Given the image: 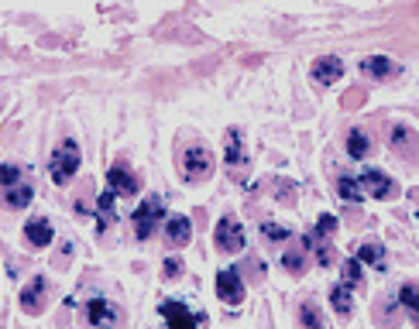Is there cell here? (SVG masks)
<instances>
[{"label":"cell","mask_w":419,"mask_h":329,"mask_svg":"<svg viewBox=\"0 0 419 329\" xmlns=\"http://www.w3.org/2000/svg\"><path fill=\"white\" fill-rule=\"evenodd\" d=\"M162 216H165L162 196H148L145 203L134 209V237H138V240H152L158 223H162Z\"/></svg>","instance_id":"cell-1"},{"label":"cell","mask_w":419,"mask_h":329,"mask_svg":"<svg viewBox=\"0 0 419 329\" xmlns=\"http://www.w3.org/2000/svg\"><path fill=\"white\" fill-rule=\"evenodd\" d=\"M79 168V144L73 141V137H66L59 148H55L52 154V165H49V172H52V182L55 185H66L69 178L76 175Z\"/></svg>","instance_id":"cell-2"},{"label":"cell","mask_w":419,"mask_h":329,"mask_svg":"<svg viewBox=\"0 0 419 329\" xmlns=\"http://www.w3.org/2000/svg\"><path fill=\"white\" fill-rule=\"evenodd\" d=\"M334 230H337V216L323 213L316 230L306 237L310 251H316V264H320V268H330V264H334V251H330V233H334Z\"/></svg>","instance_id":"cell-3"},{"label":"cell","mask_w":419,"mask_h":329,"mask_svg":"<svg viewBox=\"0 0 419 329\" xmlns=\"http://www.w3.org/2000/svg\"><path fill=\"white\" fill-rule=\"evenodd\" d=\"M213 175V154L210 148L203 144H193V148H186L183 151V178L189 185H196V182H207Z\"/></svg>","instance_id":"cell-4"},{"label":"cell","mask_w":419,"mask_h":329,"mask_svg":"<svg viewBox=\"0 0 419 329\" xmlns=\"http://www.w3.org/2000/svg\"><path fill=\"white\" fill-rule=\"evenodd\" d=\"M224 161H227V175L234 182L248 178V154H244V134L241 130H227V148H224Z\"/></svg>","instance_id":"cell-5"},{"label":"cell","mask_w":419,"mask_h":329,"mask_svg":"<svg viewBox=\"0 0 419 329\" xmlns=\"http://www.w3.org/2000/svg\"><path fill=\"white\" fill-rule=\"evenodd\" d=\"M83 316H86V323L93 329H117L121 326V312H117V305L110 302V299H90L86 309H83Z\"/></svg>","instance_id":"cell-6"},{"label":"cell","mask_w":419,"mask_h":329,"mask_svg":"<svg viewBox=\"0 0 419 329\" xmlns=\"http://www.w3.org/2000/svg\"><path fill=\"white\" fill-rule=\"evenodd\" d=\"M217 251H224V254L244 251V230H241V223H237L234 216H224L217 223Z\"/></svg>","instance_id":"cell-7"},{"label":"cell","mask_w":419,"mask_h":329,"mask_svg":"<svg viewBox=\"0 0 419 329\" xmlns=\"http://www.w3.org/2000/svg\"><path fill=\"white\" fill-rule=\"evenodd\" d=\"M217 295H220L227 305L244 302V281H241V271H237V268H224V271H217Z\"/></svg>","instance_id":"cell-8"},{"label":"cell","mask_w":419,"mask_h":329,"mask_svg":"<svg viewBox=\"0 0 419 329\" xmlns=\"http://www.w3.org/2000/svg\"><path fill=\"white\" fill-rule=\"evenodd\" d=\"M358 189H365L368 196H375V199H392L395 192H399V185L385 172H378V168H368L365 175H361V182H358Z\"/></svg>","instance_id":"cell-9"},{"label":"cell","mask_w":419,"mask_h":329,"mask_svg":"<svg viewBox=\"0 0 419 329\" xmlns=\"http://www.w3.org/2000/svg\"><path fill=\"white\" fill-rule=\"evenodd\" d=\"M162 316H165L169 329H196L200 323H203V316L189 312V305L186 302H162Z\"/></svg>","instance_id":"cell-10"},{"label":"cell","mask_w":419,"mask_h":329,"mask_svg":"<svg viewBox=\"0 0 419 329\" xmlns=\"http://www.w3.org/2000/svg\"><path fill=\"white\" fill-rule=\"evenodd\" d=\"M45 299H49V281L42 278H31L25 292H21V309H25L28 316H38V312H45Z\"/></svg>","instance_id":"cell-11"},{"label":"cell","mask_w":419,"mask_h":329,"mask_svg":"<svg viewBox=\"0 0 419 329\" xmlns=\"http://www.w3.org/2000/svg\"><path fill=\"white\" fill-rule=\"evenodd\" d=\"M107 182H110V192H114V196H138V192H141V182H138L121 161L107 172Z\"/></svg>","instance_id":"cell-12"},{"label":"cell","mask_w":419,"mask_h":329,"mask_svg":"<svg viewBox=\"0 0 419 329\" xmlns=\"http://www.w3.org/2000/svg\"><path fill=\"white\" fill-rule=\"evenodd\" d=\"M341 76H344V62L337 55H323V58L313 62V82H320V86H330Z\"/></svg>","instance_id":"cell-13"},{"label":"cell","mask_w":419,"mask_h":329,"mask_svg":"<svg viewBox=\"0 0 419 329\" xmlns=\"http://www.w3.org/2000/svg\"><path fill=\"white\" fill-rule=\"evenodd\" d=\"M361 73L371 79H392V76H399V62L385 58V55H371V58L361 62Z\"/></svg>","instance_id":"cell-14"},{"label":"cell","mask_w":419,"mask_h":329,"mask_svg":"<svg viewBox=\"0 0 419 329\" xmlns=\"http://www.w3.org/2000/svg\"><path fill=\"white\" fill-rule=\"evenodd\" d=\"M306 264H310V244H306V240L296 244V247H286V254H282V268H286L289 275H303Z\"/></svg>","instance_id":"cell-15"},{"label":"cell","mask_w":419,"mask_h":329,"mask_svg":"<svg viewBox=\"0 0 419 329\" xmlns=\"http://www.w3.org/2000/svg\"><path fill=\"white\" fill-rule=\"evenodd\" d=\"M25 240L31 244V247H49L52 244V223L49 220H28L25 223Z\"/></svg>","instance_id":"cell-16"},{"label":"cell","mask_w":419,"mask_h":329,"mask_svg":"<svg viewBox=\"0 0 419 329\" xmlns=\"http://www.w3.org/2000/svg\"><path fill=\"white\" fill-rule=\"evenodd\" d=\"M189 237H193L189 220H186V216H172V220H169V227H165V244H169V247H186V244H189Z\"/></svg>","instance_id":"cell-17"},{"label":"cell","mask_w":419,"mask_h":329,"mask_svg":"<svg viewBox=\"0 0 419 329\" xmlns=\"http://www.w3.org/2000/svg\"><path fill=\"white\" fill-rule=\"evenodd\" d=\"M0 199H4V206H7V209H25V206L35 199V189H31L28 182H18V185H7Z\"/></svg>","instance_id":"cell-18"},{"label":"cell","mask_w":419,"mask_h":329,"mask_svg":"<svg viewBox=\"0 0 419 329\" xmlns=\"http://www.w3.org/2000/svg\"><path fill=\"white\" fill-rule=\"evenodd\" d=\"M389 144H392V151L399 154H406L409 161H413V144H416V137H413V127H395L392 130V137H389Z\"/></svg>","instance_id":"cell-19"},{"label":"cell","mask_w":419,"mask_h":329,"mask_svg":"<svg viewBox=\"0 0 419 329\" xmlns=\"http://www.w3.org/2000/svg\"><path fill=\"white\" fill-rule=\"evenodd\" d=\"M358 264H375V268H385V247L378 244V240H368L358 247V257H354Z\"/></svg>","instance_id":"cell-20"},{"label":"cell","mask_w":419,"mask_h":329,"mask_svg":"<svg viewBox=\"0 0 419 329\" xmlns=\"http://www.w3.org/2000/svg\"><path fill=\"white\" fill-rule=\"evenodd\" d=\"M93 220H97V230H100V233L117 220V216H114V192H104V196L97 199V216H93Z\"/></svg>","instance_id":"cell-21"},{"label":"cell","mask_w":419,"mask_h":329,"mask_svg":"<svg viewBox=\"0 0 419 329\" xmlns=\"http://www.w3.org/2000/svg\"><path fill=\"white\" fill-rule=\"evenodd\" d=\"M347 154L358 158V161L371 154V137H368L365 130H351V134H347Z\"/></svg>","instance_id":"cell-22"},{"label":"cell","mask_w":419,"mask_h":329,"mask_svg":"<svg viewBox=\"0 0 419 329\" xmlns=\"http://www.w3.org/2000/svg\"><path fill=\"white\" fill-rule=\"evenodd\" d=\"M299 323H303V329H327V323H323V312H320L310 299H306V302H299Z\"/></svg>","instance_id":"cell-23"},{"label":"cell","mask_w":419,"mask_h":329,"mask_svg":"<svg viewBox=\"0 0 419 329\" xmlns=\"http://www.w3.org/2000/svg\"><path fill=\"white\" fill-rule=\"evenodd\" d=\"M330 302H334V312H337L341 319H347V316H351V288H347V285H337V288L330 292Z\"/></svg>","instance_id":"cell-24"},{"label":"cell","mask_w":419,"mask_h":329,"mask_svg":"<svg viewBox=\"0 0 419 329\" xmlns=\"http://www.w3.org/2000/svg\"><path fill=\"white\" fill-rule=\"evenodd\" d=\"M337 196H341L344 203H351V206H358L361 203V189H358V182L354 178H347V175H341V182H337Z\"/></svg>","instance_id":"cell-25"},{"label":"cell","mask_w":419,"mask_h":329,"mask_svg":"<svg viewBox=\"0 0 419 329\" xmlns=\"http://www.w3.org/2000/svg\"><path fill=\"white\" fill-rule=\"evenodd\" d=\"M399 312V302L395 299H382V302L375 305V323H382V326H392V316Z\"/></svg>","instance_id":"cell-26"},{"label":"cell","mask_w":419,"mask_h":329,"mask_svg":"<svg viewBox=\"0 0 419 329\" xmlns=\"http://www.w3.org/2000/svg\"><path fill=\"white\" fill-rule=\"evenodd\" d=\"M365 97H368V89H365V86H354V89H347V93H344L341 106H344V110H358V106L365 103Z\"/></svg>","instance_id":"cell-27"},{"label":"cell","mask_w":419,"mask_h":329,"mask_svg":"<svg viewBox=\"0 0 419 329\" xmlns=\"http://www.w3.org/2000/svg\"><path fill=\"white\" fill-rule=\"evenodd\" d=\"M90 196H93V178H90V182H83V185H79L76 213H83V216H86V213H93V206H90Z\"/></svg>","instance_id":"cell-28"},{"label":"cell","mask_w":419,"mask_h":329,"mask_svg":"<svg viewBox=\"0 0 419 329\" xmlns=\"http://www.w3.org/2000/svg\"><path fill=\"white\" fill-rule=\"evenodd\" d=\"M344 285L347 288H354V285H361V264L351 257V261H344Z\"/></svg>","instance_id":"cell-29"},{"label":"cell","mask_w":419,"mask_h":329,"mask_svg":"<svg viewBox=\"0 0 419 329\" xmlns=\"http://www.w3.org/2000/svg\"><path fill=\"white\" fill-rule=\"evenodd\" d=\"M399 302L406 305V312L416 319V285H402V292H399Z\"/></svg>","instance_id":"cell-30"},{"label":"cell","mask_w":419,"mask_h":329,"mask_svg":"<svg viewBox=\"0 0 419 329\" xmlns=\"http://www.w3.org/2000/svg\"><path fill=\"white\" fill-rule=\"evenodd\" d=\"M262 233L268 237V240H282V244H286L289 237H292V233H289V227H279V223H272V220H265V223H262Z\"/></svg>","instance_id":"cell-31"},{"label":"cell","mask_w":419,"mask_h":329,"mask_svg":"<svg viewBox=\"0 0 419 329\" xmlns=\"http://www.w3.org/2000/svg\"><path fill=\"white\" fill-rule=\"evenodd\" d=\"M18 182H21V168H14V165H0V189L18 185Z\"/></svg>","instance_id":"cell-32"},{"label":"cell","mask_w":419,"mask_h":329,"mask_svg":"<svg viewBox=\"0 0 419 329\" xmlns=\"http://www.w3.org/2000/svg\"><path fill=\"white\" fill-rule=\"evenodd\" d=\"M183 275V261L179 257H169L165 261V278H179Z\"/></svg>","instance_id":"cell-33"},{"label":"cell","mask_w":419,"mask_h":329,"mask_svg":"<svg viewBox=\"0 0 419 329\" xmlns=\"http://www.w3.org/2000/svg\"><path fill=\"white\" fill-rule=\"evenodd\" d=\"M275 185H279V199H282V203H296V196H292L296 185H292V182H275Z\"/></svg>","instance_id":"cell-34"}]
</instances>
